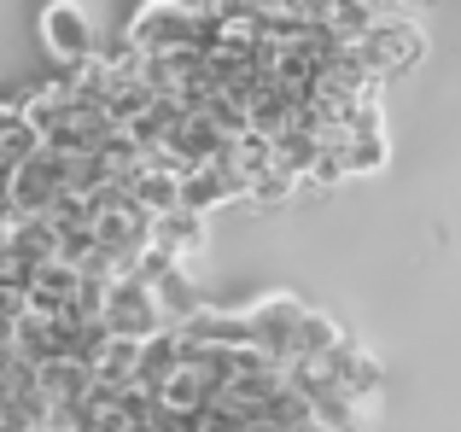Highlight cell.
I'll return each mask as SVG.
<instances>
[{"mask_svg": "<svg viewBox=\"0 0 461 432\" xmlns=\"http://www.w3.org/2000/svg\"><path fill=\"white\" fill-rule=\"evenodd\" d=\"M199 6H187V0H140L135 12H129V30L123 41L135 47V53L147 58H169V53H193V41H199Z\"/></svg>", "mask_w": 461, "mask_h": 432, "instance_id": "cell-1", "label": "cell"}, {"mask_svg": "<svg viewBox=\"0 0 461 432\" xmlns=\"http://www.w3.org/2000/svg\"><path fill=\"white\" fill-rule=\"evenodd\" d=\"M35 35H41L47 58H53L59 70H77V65H94V58H100V30H94V18L77 0H47L41 18H35Z\"/></svg>", "mask_w": 461, "mask_h": 432, "instance_id": "cell-2", "label": "cell"}, {"mask_svg": "<svg viewBox=\"0 0 461 432\" xmlns=\"http://www.w3.org/2000/svg\"><path fill=\"white\" fill-rule=\"evenodd\" d=\"M357 53L368 58V70L380 82L385 76H403V70H415L420 58H427V30H420L409 12H385V18L357 41Z\"/></svg>", "mask_w": 461, "mask_h": 432, "instance_id": "cell-3", "label": "cell"}, {"mask_svg": "<svg viewBox=\"0 0 461 432\" xmlns=\"http://www.w3.org/2000/svg\"><path fill=\"white\" fill-rule=\"evenodd\" d=\"M304 316H310V304H304V298H293V292H269V298H258V304H246L251 345L269 351V356H281V363H293L298 333H304Z\"/></svg>", "mask_w": 461, "mask_h": 432, "instance_id": "cell-4", "label": "cell"}, {"mask_svg": "<svg viewBox=\"0 0 461 432\" xmlns=\"http://www.w3.org/2000/svg\"><path fill=\"white\" fill-rule=\"evenodd\" d=\"M105 328H112L117 339H152V333L169 328V316H164V304H158V292L147 281L123 274V281H112V292H105Z\"/></svg>", "mask_w": 461, "mask_h": 432, "instance_id": "cell-5", "label": "cell"}, {"mask_svg": "<svg viewBox=\"0 0 461 432\" xmlns=\"http://www.w3.org/2000/svg\"><path fill=\"white\" fill-rule=\"evenodd\" d=\"M234 199H246V205H251V176L240 170L234 158H222V164H199V170H187V187H181V211L211 216V211L234 205Z\"/></svg>", "mask_w": 461, "mask_h": 432, "instance_id": "cell-6", "label": "cell"}, {"mask_svg": "<svg viewBox=\"0 0 461 432\" xmlns=\"http://www.w3.org/2000/svg\"><path fill=\"white\" fill-rule=\"evenodd\" d=\"M181 339H187L193 351H246L251 345V321H246V310L204 304L199 316L181 321Z\"/></svg>", "mask_w": 461, "mask_h": 432, "instance_id": "cell-7", "label": "cell"}, {"mask_svg": "<svg viewBox=\"0 0 461 432\" xmlns=\"http://www.w3.org/2000/svg\"><path fill=\"white\" fill-rule=\"evenodd\" d=\"M380 6H385V0H298V18L321 23V30L345 35V41H362V35L385 18Z\"/></svg>", "mask_w": 461, "mask_h": 432, "instance_id": "cell-8", "label": "cell"}, {"mask_svg": "<svg viewBox=\"0 0 461 432\" xmlns=\"http://www.w3.org/2000/svg\"><path fill=\"white\" fill-rule=\"evenodd\" d=\"M327 374H333V386L345 392V398L374 403V398H380L385 368H380V356H374V351H362V345H350V339H345L333 356H327Z\"/></svg>", "mask_w": 461, "mask_h": 432, "instance_id": "cell-9", "label": "cell"}, {"mask_svg": "<svg viewBox=\"0 0 461 432\" xmlns=\"http://www.w3.org/2000/svg\"><path fill=\"white\" fill-rule=\"evenodd\" d=\"M47 152V135H41V123H35L30 112H23L18 100L0 112V170H23V164H35Z\"/></svg>", "mask_w": 461, "mask_h": 432, "instance_id": "cell-10", "label": "cell"}, {"mask_svg": "<svg viewBox=\"0 0 461 432\" xmlns=\"http://www.w3.org/2000/svg\"><path fill=\"white\" fill-rule=\"evenodd\" d=\"M152 246L187 269V263L211 246V228H204L199 211H169V216H158V222H152Z\"/></svg>", "mask_w": 461, "mask_h": 432, "instance_id": "cell-11", "label": "cell"}, {"mask_svg": "<svg viewBox=\"0 0 461 432\" xmlns=\"http://www.w3.org/2000/svg\"><path fill=\"white\" fill-rule=\"evenodd\" d=\"M181 368H187V339H181V328H164V333H152V339L140 345V386L164 392Z\"/></svg>", "mask_w": 461, "mask_h": 432, "instance_id": "cell-12", "label": "cell"}, {"mask_svg": "<svg viewBox=\"0 0 461 432\" xmlns=\"http://www.w3.org/2000/svg\"><path fill=\"white\" fill-rule=\"evenodd\" d=\"M140 345L147 339H105V351H100V363H94V374H100V386H117V392H129V386H140Z\"/></svg>", "mask_w": 461, "mask_h": 432, "instance_id": "cell-13", "label": "cell"}, {"mask_svg": "<svg viewBox=\"0 0 461 432\" xmlns=\"http://www.w3.org/2000/svg\"><path fill=\"white\" fill-rule=\"evenodd\" d=\"M345 345V328H339L327 310H310L304 316V333H298V351H293V363H327V356Z\"/></svg>", "mask_w": 461, "mask_h": 432, "instance_id": "cell-14", "label": "cell"}, {"mask_svg": "<svg viewBox=\"0 0 461 432\" xmlns=\"http://www.w3.org/2000/svg\"><path fill=\"white\" fill-rule=\"evenodd\" d=\"M152 292H158V304H164L169 328H181V321H187V316H199V310H204V298H199V286L187 281V269H169L164 281L152 286Z\"/></svg>", "mask_w": 461, "mask_h": 432, "instance_id": "cell-15", "label": "cell"}, {"mask_svg": "<svg viewBox=\"0 0 461 432\" xmlns=\"http://www.w3.org/2000/svg\"><path fill=\"white\" fill-rule=\"evenodd\" d=\"M298 187H304V176L286 170V164H275V170H263L258 182H251V205H258V211H281Z\"/></svg>", "mask_w": 461, "mask_h": 432, "instance_id": "cell-16", "label": "cell"}, {"mask_svg": "<svg viewBox=\"0 0 461 432\" xmlns=\"http://www.w3.org/2000/svg\"><path fill=\"white\" fill-rule=\"evenodd\" d=\"M345 158H350V176H374V170H385V158H392V140L385 135H357V140H345Z\"/></svg>", "mask_w": 461, "mask_h": 432, "instance_id": "cell-17", "label": "cell"}, {"mask_svg": "<svg viewBox=\"0 0 461 432\" xmlns=\"http://www.w3.org/2000/svg\"><path fill=\"white\" fill-rule=\"evenodd\" d=\"M345 176H350V158H345V147H321V158L310 164L304 187H339Z\"/></svg>", "mask_w": 461, "mask_h": 432, "instance_id": "cell-18", "label": "cell"}, {"mask_svg": "<svg viewBox=\"0 0 461 432\" xmlns=\"http://www.w3.org/2000/svg\"><path fill=\"white\" fill-rule=\"evenodd\" d=\"M199 6L222 23H258V0H199Z\"/></svg>", "mask_w": 461, "mask_h": 432, "instance_id": "cell-19", "label": "cell"}, {"mask_svg": "<svg viewBox=\"0 0 461 432\" xmlns=\"http://www.w3.org/2000/svg\"><path fill=\"white\" fill-rule=\"evenodd\" d=\"M385 6H392V12H409V18H415V12H427L432 0H385Z\"/></svg>", "mask_w": 461, "mask_h": 432, "instance_id": "cell-20", "label": "cell"}]
</instances>
